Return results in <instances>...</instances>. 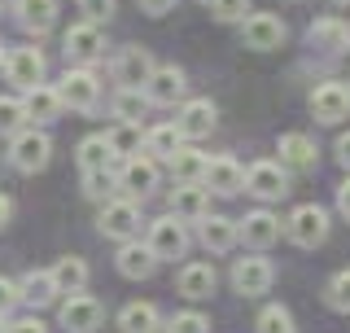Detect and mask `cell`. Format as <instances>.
I'll return each mask as SVG.
<instances>
[{
  "instance_id": "9a60e30c",
  "label": "cell",
  "mask_w": 350,
  "mask_h": 333,
  "mask_svg": "<svg viewBox=\"0 0 350 333\" xmlns=\"http://www.w3.org/2000/svg\"><path fill=\"white\" fill-rule=\"evenodd\" d=\"M5 71H9V84H18L27 92V88L44 84V53L40 49H14L5 58Z\"/></svg>"
},
{
  "instance_id": "5bb4252c",
  "label": "cell",
  "mask_w": 350,
  "mask_h": 333,
  "mask_svg": "<svg viewBox=\"0 0 350 333\" xmlns=\"http://www.w3.org/2000/svg\"><path fill=\"white\" fill-rule=\"evenodd\" d=\"M202 184L211 188V193L232 197V193H241V188H245V166H241L237 158H211V162H206Z\"/></svg>"
},
{
  "instance_id": "7402d4cb",
  "label": "cell",
  "mask_w": 350,
  "mask_h": 333,
  "mask_svg": "<svg viewBox=\"0 0 350 333\" xmlns=\"http://www.w3.org/2000/svg\"><path fill=\"white\" fill-rule=\"evenodd\" d=\"M114 75H118V84H123V88H140V84H149V75H153V58H149V49H123V58H118Z\"/></svg>"
},
{
  "instance_id": "1f68e13d",
  "label": "cell",
  "mask_w": 350,
  "mask_h": 333,
  "mask_svg": "<svg viewBox=\"0 0 350 333\" xmlns=\"http://www.w3.org/2000/svg\"><path fill=\"white\" fill-rule=\"evenodd\" d=\"M145 110H149V97L140 92V88H118V97H114V119L118 123H140Z\"/></svg>"
},
{
  "instance_id": "6da1fadb",
  "label": "cell",
  "mask_w": 350,
  "mask_h": 333,
  "mask_svg": "<svg viewBox=\"0 0 350 333\" xmlns=\"http://www.w3.org/2000/svg\"><path fill=\"white\" fill-rule=\"evenodd\" d=\"M284 232H289V241L293 246H302V250H315L320 241L328 237V215L315 202H306V206H293L289 210V219H284Z\"/></svg>"
},
{
  "instance_id": "7dc6e473",
  "label": "cell",
  "mask_w": 350,
  "mask_h": 333,
  "mask_svg": "<svg viewBox=\"0 0 350 333\" xmlns=\"http://www.w3.org/2000/svg\"><path fill=\"white\" fill-rule=\"evenodd\" d=\"M9 210H14V202H9V197H5V193H0V228H5V224H9Z\"/></svg>"
},
{
  "instance_id": "f546056e",
  "label": "cell",
  "mask_w": 350,
  "mask_h": 333,
  "mask_svg": "<svg viewBox=\"0 0 350 333\" xmlns=\"http://www.w3.org/2000/svg\"><path fill=\"white\" fill-rule=\"evenodd\" d=\"M14 14H18V22L27 31H36V36H40V31H49L53 18H57V0H18Z\"/></svg>"
},
{
  "instance_id": "484cf974",
  "label": "cell",
  "mask_w": 350,
  "mask_h": 333,
  "mask_svg": "<svg viewBox=\"0 0 350 333\" xmlns=\"http://www.w3.org/2000/svg\"><path fill=\"white\" fill-rule=\"evenodd\" d=\"M206 197H211V188H206V184H180V188H171V215L202 219L206 215Z\"/></svg>"
},
{
  "instance_id": "d4e9b609",
  "label": "cell",
  "mask_w": 350,
  "mask_h": 333,
  "mask_svg": "<svg viewBox=\"0 0 350 333\" xmlns=\"http://www.w3.org/2000/svg\"><path fill=\"white\" fill-rule=\"evenodd\" d=\"M101 53V27L96 22H75L70 31H66V58H96Z\"/></svg>"
},
{
  "instance_id": "e575fe53",
  "label": "cell",
  "mask_w": 350,
  "mask_h": 333,
  "mask_svg": "<svg viewBox=\"0 0 350 333\" xmlns=\"http://www.w3.org/2000/svg\"><path fill=\"white\" fill-rule=\"evenodd\" d=\"M27 127V106L18 97H0V136H18Z\"/></svg>"
},
{
  "instance_id": "7bdbcfd3",
  "label": "cell",
  "mask_w": 350,
  "mask_h": 333,
  "mask_svg": "<svg viewBox=\"0 0 350 333\" xmlns=\"http://www.w3.org/2000/svg\"><path fill=\"white\" fill-rule=\"evenodd\" d=\"M5 333H49V325H44V320H36V316H27V320H14Z\"/></svg>"
},
{
  "instance_id": "60d3db41",
  "label": "cell",
  "mask_w": 350,
  "mask_h": 333,
  "mask_svg": "<svg viewBox=\"0 0 350 333\" xmlns=\"http://www.w3.org/2000/svg\"><path fill=\"white\" fill-rule=\"evenodd\" d=\"M18 303H22V290H18L14 281H5V276H0V316H9Z\"/></svg>"
},
{
  "instance_id": "7a4b0ae2",
  "label": "cell",
  "mask_w": 350,
  "mask_h": 333,
  "mask_svg": "<svg viewBox=\"0 0 350 333\" xmlns=\"http://www.w3.org/2000/svg\"><path fill=\"white\" fill-rule=\"evenodd\" d=\"M9 158H14L18 171H44L53 158V140L36 127H22L14 136V145H9Z\"/></svg>"
},
{
  "instance_id": "603a6c76",
  "label": "cell",
  "mask_w": 350,
  "mask_h": 333,
  "mask_svg": "<svg viewBox=\"0 0 350 333\" xmlns=\"http://www.w3.org/2000/svg\"><path fill=\"white\" fill-rule=\"evenodd\" d=\"M215 281H219V276H215L211 263H184V268H180V294L193 298V303H197V298H211Z\"/></svg>"
},
{
  "instance_id": "4316f807",
  "label": "cell",
  "mask_w": 350,
  "mask_h": 333,
  "mask_svg": "<svg viewBox=\"0 0 350 333\" xmlns=\"http://www.w3.org/2000/svg\"><path fill=\"white\" fill-rule=\"evenodd\" d=\"M118 329H123V333H158L162 316H158L153 303H127L123 312H118Z\"/></svg>"
},
{
  "instance_id": "d6986e66",
  "label": "cell",
  "mask_w": 350,
  "mask_h": 333,
  "mask_svg": "<svg viewBox=\"0 0 350 333\" xmlns=\"http://www.w3.org/2000/svg\"><path fill=\"white\" fill-rule=\"evenodd\" d=\"M280 228L284 224L271 215V210H254V215L241 219V237H245V246H254V250L276 246V241H280Z\"/></svg>"
},
{
  "instance_id": "d6a6232c",
  "label": "cell",
  "mask_w": 350,
  "mask_h": 333,
  "mask_svg": "<svg viewBox=\"0 0 350 333\" xmlns=\"http://www.w3.org/2000/svg\"><path fill=\"white\" fill-rule=\"evenodd\" d=\"M109 162H114V149H109L105 136L79 140V166H83V171H109Z\"/></svg>"
},
{
  "instance_id": "5b68a950",
  "label": "cell",
  "mask_w": 350,
  "mask_h": 333,
  "mask_svg": "<svg viewBox=\"0 0 350 333\" xmlns=\"http://www.w3.org/2000/svg\"><path fill=\"white\" fill-rule=\"evenodd\" d=\"M118 188L131 197V202H145V197L158 188V162L153 158H127L123 166H118Z\"/></svg>"
},
{
  "instance_id": "f6af8a7d",
  "label": "cell",
  "mask_w": 350,
  "mask_h": 333,
  "mask_svg": "<svg viewBox=\"0 0 350 333\" xmlns=\"http://www.w3.org/2000/svg\"><path fill=\"white\" fill-rule=\"evenodd\" d=\"M337 162L350 171V132H342V136H337Z\"/></svg>"
},
{
  "instance_id": "277c9868",
  "label": "cell",
  "mask_w": 350,
  "mask_h": 333,
  "mask_svg": "<svg viewBox=\"0 0 350 333\" xmlns=\"http://www.w3.org/2000/svg\"><path fill=\"white\" fill-rule=\"evenodd\" d=\"M311 114L315 123H342V119H350V84H337L328 79L311 92Z\"/></svg>"
},
{
  "instance_id": "74e56055",
  "label": "cell",
  "mask_w": 350,
  "mask_h": 333,
  "mask_svg": "<svg viewBox=\"0 0 350 333\" xmlns=\"http://www.w3.org/2000/svg\"><path fill=\"white\" fill-rule=\"evenodd\" d=\"M206 5H211V14L219 22H245L250 14V0H206Z\"/></svg>"
},
{
  "instance_id": "44dd1931",
  "label": "cell",
  "mask_w": 350,
  "mask_h": 333,
  "mask_svg": "<svg viewBox=\"0 0 350 333\" xmlns=\"http://www.w3.org/2000/svg\"><path fill=\"white\" fill-rule=\"evenodd\" d=\"M22 106H27V119H36V123H53V119L62 114V92L49 88V84H36V88H27Z\"/></svg>"
},
{
  "instance_id": "ee69618b",
  "label": "cell",
  "mask_w": 350,
  "mask_h": 333,
  "mask_svg": "<svg viewBox=\"0 0 350 333\" xmlns=\"http://www.w3.org/2000/svg\"><path fill=\"white\" fill-rule=\"evenodd\" d=\"M136 5L145 9V14L158 18V14H167V9H175V0H136Z\"/></svg>"
},
{
  "instance_id": "ffe728a7",
  "label": "cell",
  "mask_w": 350,
  "mask_h": 333,
  "mask_svg": "<svg viewBox=\"0 0 350 333\" xmlns=\"http://www.w3.org/2000/svg\"><path fill=\"white\" fill-rule=\"evenodd\" d=\"M237 241H241V224H237V219H228V215H202V246L206 250L224 254V250H232Z\"/></svg>"
},
{
  "instance_id": "7c38bea8",
  "label": "cell",
  "mask_w": 350,
  "mask_h": 333,
  "mask_svg": "<svg viewBox=\"0 0 350 333\" xmlns=\"http://www.w3.org/2000/svg\"><path fill=\"white\" fill-rule=\"evenodd\" d=\"M184 71L180 66H153V75H149V84H145V97H149V106H175L184 97Z\"/></svg>"
},
{
  "instance_id": "836d02e7",
  "label": "cell",
  "mask_w": 350,
  "mask_h": 333,
  "mask_svg": "<svg viewBox=\"0 0 350 333\" xmlns=\"http://www.w3.org/2000/svg\"><path fill=\"white\" fill-rule=\"evenodd\" d=\"M105 140H109V149H114V158H136L140 153V123H118L114 132H105Z\"/></svg>"
},
{
  "instance_id": "ba28073f",
  "label": "cell",
  "mask_w": 350,
  "mask_h": 333,
  "mask_svg": "<svg viewBox=\"0 0 350 333\" xmlns=\"http://www.w3.org/2000/svg\"><path fill=\"white\" fill-rule=\"evenodd\" d=\"M245 193L262 197V202H280L289 193V175H284L280 162H254L245 171Z\"/></svg>"
},
{
  "instance_id": "3957f363",
  "label": "cell",
  "mask_w": 350,
  "mask_h": 333,
  "mask_svg": "<svg viewBox=\"0 0 350 333\" xmlns=\"http://www.w3.org/2000/svg\"><path fill=\"white\" fill-rule=\"evenodd\" d=\"M149 250L158 254V259H184V250H189V228H184L180 215H162L149 224Z\"/></svg>"
},
{
  "instance_id": "e0dca14e",
  "label": "cell",
  "mask_w": 350,
  "mask_h": 333,
  "mask_svg": "<svg viewBox=\"0 0 350 333\" xmlns=\"http://www.w3.org/2000/svg\"><path fill=\"white\" fill-rule=\"evenodd\" d=\"M114 263H118V272H123L127 281H145V276H153V268H158V254L149 250V241L140 246V241L131 237V241L118 246V259Z\"/></svg>"
},
{
  "instance_id": "d590c367",
  "label": "cell",
  "mask_w": 350,
  "mask_h": 333,
  "mask_svg": "<svg viewBox=\"0 0 350 333\" xmlns=\"http://www.w3.org/2000/svg\"><path fill=\"white\" fill-rule=\"evenodd\" d=\"M258 333H298L293 329V316H289V307H280V303H271V307H262L258 312Z\"/></svg>"
},
{
  "instance_id": "83f0119b",
  "label": "cell",
  "mask_w": 350,
  "mask_h": 333,
  "mask_svg": "<svg viewBox=\"0 0 350 333\" xmlns=\"http://www.w3.org/2000/svg\"><path fill=\"white\" fill-rule=\"evenodd\" d=\"M18 290H22V303H31V307H49L53 298H57V281H53V272H27L18 281Z\"/></svg>"
},
{
  "instance_id": "4fadbf2b",
  "label": "cell",
  "mask_w": 350,
  "mask_h": 333,
  "mask_svg": "<svg viewBox=\"0 0 350 333\" xmlns=\"http://www.w3.org/2000/svg\"><path fill=\"white\" fill-rule=\"evenodd\" d=\"M57 92H62V106H70V110H92L96 97H101V88H96V75H92V71H66Z\"/></svg>"
},
{
  "instance_id": "f35d334b",
  "label": "cell",
  "mask_w": 350,
  "mask_h": 333,
  "mask_svg": "<svg viewBox=\"0 0 350 333\" xmlns=\"http://www.w3.org/2000/svg\"><path fill=\"white\" fill-rule=\"evenodd\" d=\"M167 333H211V320L202 312H180V316H171Z\"/></svg>"
},
{
  "instance_id": "b9f144b4",
  "label": "cell",
  "mask_w": 350,
  "mask_h": 333,
  "mask_svg": "<svg viewBox=\"0 0 350 333\" xmlns=\"http://www.w3.org/2000/svg\"><path fill=\"white\" fill-rule=\"evenodd\" d=\"M79 9L88 14V22H101L114 14V0H79Z\"/></svg>"
},
{
  "instance_id": "2e32d148",
  "label": "cell",
  "mask_w": 350,
  "mask_h": 333,
  "mask_svg": "<svg viewBox=\"0 0 350 333\" xmlns=\"http://www.w3.org/2000/svg\"><path fill=\"white\" fill-rule=\"evenodd\" d=\"M276 153H280V166L284 171H311L315 166V140L302 136V132H284V136L276 140Z\"/></svg>"
},
{
  "instance_id": "30bf717a",
  "label": "cell",
  "mask_w": 350,
  "mask_h": 333,
  "mask_svg": "<svg viewBox=\"0 0 350 333\" xmlns=\"http://www.w3.org/2000/svg\"><path fill=\"white\" fill-rule=\"evenodd\" d=\"M271 276H276V272H271V263L258 259V254H254V259H237L232 263V290L245 294V298H258V294L271 290Z\"/></svg>"
},
{
  "instance_id": "ac0fdd59",
  "label": "cell",
  "mask_w": 350,
  "mask_h": 333,
  "mask_svg": "<svg viewBox=\"0 0 350 333\" xmlns=\"http://www.w3.org/2000/svg\"><path fill=\"white\" fill-rule=\"evenodd\" d=\"M306 44L324 53H346L350 49V22L342 18H315L311 31H306Z\"/></svg>"
},
{
  "instance_id": "52a82bcc",
  "label": "cell",
  "mask_w": 350,
  "mask_h": 333,
  "mask_svg": "<svg viewBox=\"0 0 350 333\" xmlns=\"http://www.w3.org/2000/svg\"><path fill=\"white\" fill-rule=\"evenodd\" d=\"M101 303H96V298L92 294H70V298H66V303H62V329L66 333H96V329H101Z\"/></svg>"
},
{
  "instance_id": "4dcf8cb0",
  "label": "cell",
  "mask_w": 350,
  "mask_h": 333,
  "mask_svg": "<svg viewBox=\"0 0 350 333\" xmlns=\"http://www.w3.org/2000/svg\"><path fill=\"white\" fill-rule=\"evenodd\" d=\"M206 162H211V158H206L202 149L180 145V149H175V158H171V171H175V180H180V184H202Z\"/></svg>"
},
{
  "instance_id": "8fae6325",
  "label": "cell",
  "mask_w": 350,
  "mask_h": 333,
  "mask_svg": "<svg viewBox=\"0 0 350 333\" xmlns=\"http://www.w3.org/2000/svg\"><path fill=\"white\" fill-rule=\"evenodd\" d=\"M215 119H219L215 101L197 97V101H184V110L175 114V127H180L184 140H202V136H211V132H215Z\"/></svg>"
},
{
  "instance_id": "ab89813d",
  "label": "cell",
  "mask_w": 350,
  "mask_h": 333,
  "mask_svg": "<svg viewBox=\"0 0 350 333\" xmlns=\"http://www.w3.org/2000/svg\"><path fill=\"white\" fill-rule=\"evenodd\" d=\"M83 184H88V197H96V202L114 193V175L109 171H83Z\"/></svg>"
},
{
  "instance_id": "bcb514c9",
  "label": "cell",
  "mask_w": 350,
  "mask_h": 333,
  "mask_svg": "<svg viewBox=\"0 0 350 333\" xmlns=\"http://www.w3.org/2000/svg\"><path fill=\"white\" fill-rule=\"evenodd\" d=\"M337 210H342V215L350 219V175H346V184L337 188Z\"/></svg>"
},
{
  "instance_id": "f1b7e54d",
  "label": "cell",
  "mask_w": 350,
  "mask_h": 333,
  "mask_svg": "<svg viewBox=\"0 0 350 333\" xmlns=\"http://www.w3.org/2000/svg\"><path fill=\"white\" fill-rule=\"evenodd\" d=\"M49 272H53V281H57L62 294H79L88 285V263L79 259V254H66V259H57Z\"/></svg>"
},
{
  "instance_id": "8992f818",
  "label": "cell",
  "mask_w": 350,
  "mask_h": 333,
  "mask_svg": "<svg viewBox=\"0 0 350 333\" xmlns=\"http://www.w3.org/2000/svg\"><path fill=\"white\" fill-rule=\"evenodd\" d=\"M241 40H245V49L254 53H271L284 44V22L276 14H250L241 22Z\"/></svg>"
},
{
  "instance_id": "cb8c5ba5",
  "label": "cell",
  "mask_w": 350,
  "mask_h": 333,
  "mask_svg": "<svg viewBox=\"0 0 350 333\" xmlns=\"http://www.w3.org/2000/svg\"><path fill=\"white\" fill-rule=\"evenodd\" d=\"M180 145H184V136H180V127H175V123H158V127L145 132V153H149L153 162H171Z\"/></svg>"
},
{
  "instance_id": "9c48e42d",
  "label": "cell",
  "mask_w": 350,
  "mask_h": 333,
  "mask_svg": "<svg viewBox=\"0 0 350 333\" xmlns=\"http://www.w3.org/2000/svg\"><path fill=\"white\" fill-rule=\"evenodd\" d=\"M101 232L114 241H131L140 232V206L131 197H118V202H105L101 206Z\"/></svg>"
},
{
  "instance_id": "8d00e7d4",
  "label": "cell",
  "mask_w": 350,
  "mask_h": 333,
  "mask_svg": "<svg viewBox=\"0 0 350 333\" xmlns=\"http://www.w3.org/2000/svg\"><path fill=\"white\" fill-rule=\"evenodd\" d=\"M328 307L333 312H350V268L328 281Z\"/></svg>"
}]
</instances>
